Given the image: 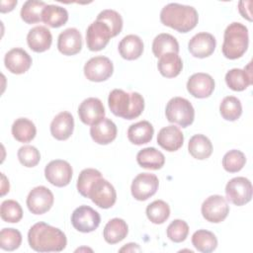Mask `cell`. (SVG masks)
Here are the masks:
<instances>
[{
  "mask_svg": "<svg viewBox=\"0 0 253 253\" xmlns=\"http://www.w3.org/2000/svg\"><path fill=\"white\" fill-rule=\"evenodd\" d=\"M87 198L101 209H110L117 201V193L109 181L100 177L91 184Z\"/></svg>",
  "mask_w": 253,
  "mask_h": 253,
  "instance_id": "obj_6",
  "label": "cell"
},
{
  "mask_svg": "<svg viewBox=\"0 0 253 253\" xmlns=\"http://www.w3.org/2000/svg\"><path fill=\"white\" fill-rule=\"evenodd\" d=\"M108 105L115 116L133 120L143 112L144 99L137 92L126 93L122 89H114L109 94Z\"/></svg>",
  "mask_w": 253,
  "mask_h": 253,
  "instance_id": "obj_3",
  "label": "cell"
},
{
  "mask_svg": "<svg viewBox=\"0 0 253 253\" xmlns=\"http://www.w3.org/2000/svg\"><path fill=\"white\" fill-rule=\"evenodd\" d=\"M78 116L85 125L93 126L99 123L105 117V108L102 101L94 97L85 99L78 107Z\"/></svg>",
  "mask_w": 253,
  "mask_h": 253,
  "instance_id": "obj_15",
  "label": "cell"
},
{
  "mask_svg": "<svg viewBox=\"0 0 253 253\" xmlns=\"http://www.w3.org/2000/svg\"><path fill=\"white\" fill-rule=\"evenodd\" d=\"M246 163L245 154L237 149H232L226 152L222 158V166L229 173L240 171Z\"/></svg>",
  "mask_w": 253,
  "mask_h": 253,
  "instance_id": "obj_40",
  "label": "cell"
},
{
  "mask_svg": "<svg viewBox=\"0 0 253 253\" xmlns=\"http://www.w3.org/2000/svg\"><path fill=\"white\" fill-rule=\"evenodd\" d=\"M117 126L108 118H104L99 123L93 125L90 128V135L92 139L96 143L102 145H106L114 141L117 137Z\"/></svg>",
  "mask_w": 253,
  "mask_h": 253,
  "instance_id": "obj_22",
  "label": "cell"
},
{
  "mask_svg": "<svg viewBox=\"0 0 253 253\" xmlns=\"http://www.w3.org/2000/svg\"><path fill=\"white\" fill-rule=\"evenodd\" d=\"M17 0H11V1H1V13H7L14 9V7L17 5Z\"/></svg>",
  "mask_w": 253,
  "mask_h": 253,
  "instance_id": "obj_46",
  "label": "cell"
},
{
  "mask_svg": "<svg viewBox=\"0 0 253 253\" xmlns=\"http://www.w3.org/2000/svg\"><path fill=\"white\" fill-rule=\"evenodd\" d=\"M154 133V128L152 125L147 121H140L135 124H132L127 129V138L128 140L135 144L141 145L148 143Z\"/></svg>",
  "mask_w": 253,
  "mask_h": 253,
  "instance_id": "obj_27",
  "label": "cell"
},
{
  "mask_svg": "<svg viewBox=\"0 0 253 253\" xmlns=\"http://www.w3.org/2000/svg\"><path fill=\"white\" fill-rule=\"evenodd\" d=\"M219 113L226 121H236L242 114V105L240 100L234 96L224 97L219 105Z\"/></svg>",
  "mask_w": 253,
  "mask_h": 253,
  "instance_id": "obj_36",
  "label": "cell"
},
{
  "mask_svg": "<svg viewBox=\"0 0 253 253\" xmlns=\"http://www.w3.org/2000/svg\"><path fill=\"white\" fill-rule=\"evenodd\" d=\"M184 142V134L176 126L162 127L157 134V143L166 151H177Z\"/></svg>",
  "mask_w": 253,
  "mask_h": 253,
  "instance_id": "obj_20",
  "label": "cell"
},
{
  "mask_svg": "<svg viewBox=\"0 0 253 253\" xmlns=\"http://www.w3.org/2000/svg\"><path fill=\"white\" fill-rule=\"evenodd\" d=\"M250 5H251V1H240L238 3V10L244 19L251 22L252 17H251V10L249 8Z\"/></svg>",
  "mask_w": 253,
  "mask_h": 253,
  "instance_id": "obj_45",
  "label": "cell"
},
{
  "mask_svg": "<svg viewBox=\"0 0 253 253\" xmlns=\"http://www.w3.org/2000/svg\"><path fill=\"white\" fill-rule=\"evenodd\" d=\"M159 180L151 173H140L132 181L130 191L132 197L137 201H146L158 190Z\"/></svg>",
  "mask_w": 253,
  "mask_h": 253,
  "instance_id": "obj_13",
  "label": "cell"
},
{
  "mask_svg": "<svg viewBox=\"0 0 253 253\" xmlns=\"http://www.w3.org/2000/svg\"><path fill=\"white\" fill-rule=\"evenodd\" d=\"M102 177V174L99 170L93 168H86L83 169L78 177L77 180V190L81 196L87 198L88 192L91 184L98 178Z\"/></svg>",
  "mask_w": 253,
  "mask_h": 253,
  "instance_id": "obj_42",
  "label": "cell"
},
{
  "mask_svg": "<svg viewBox=\"0 0 253 253\" xmlns=\"http://www.w3.org/2000/svg\"><path fill=\"white\" fill-rule=\"evenodd\" d=\"M143 42L136 35H127L122 39L118 49L121 56L126 60H134L143 52Z\"/></svg>",
  "mask_w": 253,
  "mask_h": 253,
  "instance_id": "obj_25",
  "label": "cell"
},
{
  "mask_svg": "<svg viewBox=\"0 0 253 253\" xmlns=\"http://www.w3.org/2000/svg\"><path fill=\"white\" fill-rule=\"evenodd\" d=\"M136 161L142 168L149 170L161 169L165 163L164 154L154 147H145L138 151Z\"/></svg>",
  "mask_w": 253,
  "mask_h": 253,
  "instance_id": "obj_26",
  "label": "cell"
},
{
  "mask_svg": "<svg viewBox=\"0 0 253 253\" xmlns=\"http://www.w3.org/2000/svg\"><path fill=\"white\" fill-rule=\"evenodd\" d=\"M152 52L155 57H160L161 55L173 52H179V43L175 37L170 34L162 33L156 36L152 42Z\"/></svg>",
  "mask_w": 253,
  "mask_h": 253,
  "instance_id": "obj_33",
  "label": "cell"
},
{
  "mask_svg": "<svg viewBox=\"0 0 253 253\" xmlns=\"http://www.w3.org/2000/svg\"><path fill=\"white\" fill-rule=\"evenodd\" d=\"M18 159L25 167H35L41 160L40 151L33 145H24L18 150Z\"/></svg>",
  "mask_w": 253,
  "mask_h": 253,
  "instance_id": "obj_44",
  "label": "cell"
},
{
  "mask_svg": "<svg viewBox=\"0 0 253 253\" xmlns=\"http://www.w3.org/2000/svg\"><path fill=\"white\" fill-rule=\"evenodd\" d=\"M100 222L101 216L99 212L89 206H80L76 208L71 214L73 227L83 233L94 231L98 228Z\"/></svg>",
  "mask_w": 253,
  "mask_h": 253,
  "instance_id": "obj_8",
  "label": "cell"
},
{
  "mask_svg": "<svg viewBox=\"0 0 253 253\" xmlns=\"http://www.w3.org/2000/svg\"><path fill=\"white\" fill-rule=\"evenodd\" d=\"M157 67L162 76L166 78H174L181 73L183 69V61L177 53L168 52L159 57Z\"/></svg>",
  "mask_w": 253,
  "mask_h": 253,
  "instance_id": "obj_29",
  "label": "cell"
},
{
  "mask_svg": "<svg viewBox=\"0 0 253 253\" xmlns=\"http://www.w3.org/2000/svg\"><path fill=\"white\" fill-rule=\"evenodd\" d=\"M11 130L13 137L22 143L32 141L37 134V128L35 124L27 118L17 119L13 123Z\"/></svg>",
  "mask_w": 253,
  "mask_h": 253,
  "instance_id": "obj_30",
  "label": "cell"
},
{
  "mask_svg": "<svg viewBox=\"0 0 253 253\" xmlns=\"http://www.w3.org/2000/svg\"><path fill=\"white\" fill-rule=\"evenodd\" d=\"M27 42L33 51L43 52L50 47L52 36L46 27L37 26L29 31L27 35Z\"/></svg>",
  "mask_w": 253,
  "mask_h": 253,
  "instance_id": "obj_23",
  "label": "cell"
},
{
  "mask_svg": "<svg viewBox=\"0 0 253 253\" xmlns=\"http://www.w3.org/2000/svg\"><path fill=\"white\" fill-rule=\"evenodd\" d=\"M248 43V29L239 22H233L224 31L222 54L228 59H237L245 53Z\"/></svg>",
  "mask_w": 253,
  "mask_h": 253,
  "instance_id": "obj_4",
  "label": "cell"
},
{
  "mask_svg": "<svg viewBox=\"0 0 253 253\" xmlns=\"http://www.w3.org/2000/svg\"><path fill=\"white\" fill-rule=\"evenodd\" d=\"M128 232V226L126 222L119 217L112 218L105 225L103 236L107 243L116 244L124 240Z\"/></svg>",
  "mask_w": 253,
  "mask_h": 253,
  "instance_id": "obj_28",
  "label": "cell"
},
{
  "mask_svg": "<svg viewBox=\"0 0 253 253\" xmlns=\"http://www.w3.org/2000/svg\"><path fill=\"white\" fill-rule=\"evenodd\" d=\"M111 38L109 27L101 21L96 20L87 28L86 44L91 51H99L105 48Z\"/></svg>",
  "mask_w": 253,
  "mask_h": 253,
  "instance_id": "obj_14",
  "label": "cell"
},
{
  "mask_svg": "<svg viewBox=\"0 0 253 253\" xmlns=\"http://www.w3.org/2000/svg\"><path fill=\"white\" fill-rule=\"evenodd\" d=\"M251 61L243 69L232 68L225 74V82L233 91H243L252 84Z\"/></svg>",
  "mask_w": 253,
  "mask_h": 253,
  "instance_id": "obj_24",
  "label": "cell"
},
{
  "mask_svg": "<svg viewBox=\"0 0 253 253\" xmlns=\"http://www.w3.org/2000/svg\"><path fill=\"white\" fill-rule=\"evenodd\" d=\"M114 71L110 58L100 55L90 58L84 65L85 77L93 82H103L109 79Z\"/></svg>",
  "mask_w": 253,
  "mask_h": 253,
  "instance_id": "obj_10",
  "label": "cell"
},
{
  "mask_svg": "<svg viewBox=\"0 0 253 253\" xmlns=\"http://www.w3.org/2000/svg\"><path fill=\"white\" fill-rule=\"evenodd\" d=\"M42 20L45 25L51 28H59L68 21V12L61 6L52 4L45 5L42 13Z\"/></svg>",
  "mask_w": 253,
  "mask_h": 253,
  "instance_id": "obj_32",
  "label": "cell"
},
{
  "mask_svg": "<svg viewBox=\"0 0 253 253\" xmlns=\"http://www.w3.org/2000/svg\"><path fill=\"white\" fill-rule=\"evenodd\" d=\"M192 244L198 251L210 253L215 250L217 246V239L211 231L199 229L195 231L192 236Z\"/></svg>",
  "mask_w": 253,
  "mask_h": 253,
  "instance_id": "obj_34",
  "label": "cell"
},
{
  "mask_svg": "<svg viewBox=\"0 0 253 253\" xmlns=\"http://www.w3.org/2000/svg\"><path fill=\"white\" fill-rule=\"evenodd\" d=\"M202 214L207 221L218 223L223 221L229 212V206L225 198L212 195L207 198L201 208Z\"/></svg>",
  "mask_w": 253,
  "mask_h": 253,
  "instance_id": "obj_9",
  "label": "cell"
},
{
  "mask_svg": "<svg viewBox=\"0 0 253 253\" xmlns=\"http://www.w3.org/2000/svg\"><path fill=\"white\" fill-rule=\"evenodd\" d=\"M120 251L121 252H123V251H126V252H128V251H131V252L132 251H140V248L135 243H128V244H126V246H124L123 248H121Z\"/></svg>",
  "mask_w": 253,
  "mask_h": 253,
  "instance_id": "obj_47",
  "label": "cell"
},
{
  "mask_svg": "<svg viewBox=\"0 0 253 253\" xmlns=\"http://www.w3.org/2000/svg\"><path fill=\"white\" fill-rule=\"evenodd\" d=\"M22 234L15 228H3L0 232V247L5 251H13L20 247Z\"/></svg>",
  "mask_w": 253,
  "mask_h": 253,
  "instance_id": "obj_41",
  "label": "cell"
},
{
  "mask_svg": "<svg viewBox=\"0 0 253 253\" xmlns=\"http://www.w3.org/2000/svg\"><path fill=\"white\" fill-rule=\"evenodd\" d=\"M53 202L52 192L44 186L35 187L27 197V207L34 214L45 213L51 209Z\"/></svg>",
  "mask_w": 253,
  "mask_h": 253,
  "instance_id": "obj_11",
  "label": "cell"
},
{
  "mask_svg": "<svg viewBox=\"0 0 253 253\" xmlns=\"http://www.w3.org/2000/svg\"><path fill=\"white\" fill-rule=\"evenodd\" d=\"M74 129V119L69 112L57 114L50 124V133L57 140L68 139Z\"/></svg>",
  "mask_w": 253,
  "mask_h": 253,
  "instance_id": "obj_21",
  "label": "cell"
},
{
  "mask_svg": "<svg viewBox=\"0 0 253 253\" xmlns=\"http://www.w3.org/2000/svg\"><path fill=\"white\" fill-rule=\"evenodd\" d=\"M214 85V80L210 74L198 72L188 79L187 90L193 97L204 99L211 95Z\"/></svg>",
  "mask_w": 253,
  "mask_h": 253,
  "instance_id": "obj_16",
  "label": "cell"
},
{
  "mask_svg": "<svg viewBox=\"0 0 253 253\" xmlns=\"http://www.w3.org/2000/svg\"><path fill=\"white\" fill-rule=\"evenodd\" d=\"M160 21L164 26L172 28L179 33H188L197 26L199 15L192 6L169 3L162 8Z\"/></svg>",
  "mask_w": 253,
  "mask_h": 253,
  "instance_id": "obj_2",
  "label": "cell"
},
{
  "mask_svg": "<svg viewBox=\"0 0 253 253\" xmlns=\"http://www.w3.org/2000/svg\"><path fill=\"white\" fill-rule=\"evenodd\" d=\"M28 242L37 252H60L66 247L67 239L59 228L40 221L30 228Z\"/></svg>",
  "mask_w": 253,
  "mask_h": 253,
  "instance_id": "obj_1",
  "label": "cell"
},
{
  "mask_svg": "<svg viewBox=\"0 0 253 253\" xmlns=\"http://www.w3.org/2000/svg\"><path fill=\"white\" fill-rule=\"evenodd\" d=\"M146 216L154 224L164 223L170 216V208L162 200H156L146 208Z\"/></svg>",
  "mask_w": 253,
  "mask_h": 253,
  "instance_id": "obj_37",
  "label": "cell"
},
{
  "mask_svg": "<svg viewBox=\"0 0 253 253\" xmlns=\"http://www.w3.org/2000/svg\"><path fill=\"white\" fill-rule=\"evenodd\" d=\"M225 196L231 204L241 207L252 199V184L245 177L230 179L225 186Z\"/></svg>",
  "mask_w": 253,
  "mask_h": 253,
  "instance_id": "obj_7",
  "label": "cell"
},
{
  "mask_svg": "<svg viewBox=\"0 0 253 253\" xmlns=\"http://www.w3.org/2000/svg\"><path fill=\"white\" fill-rule=\"evenodd\" d=\"M0 215L5 222L16 223L22 219L23 210L17 201L5 200L1 204Z\"/></svg>",
  "mask_w": 253,
  "mask_h": 253,
  "instance_id": "obj_39",
  "label": "cell"
},
{
  "mask_svg": "<svg viewBox=\"0 0 253 253\" xmlns=\"http://www.w3.org/2000/svg\"><path fill=\"white\" fill-rule=\"evenodd\" d=\"M96 20L105 23L109 27V29L111 31L112 38L118 36L122 32L123 18L115 10H111V9L103 10L102 12L99 13Z\"/></svg>",
  "mask_w": 253,
  "mask_h": 253,
  "instance_id": "obj_38",
  "label": "cell"
},
{
  "mask_svg": "<svg viewBox=\"0 0 253 253\" xmlns=\"http://www.w3.org/2000/svg\"><path fill=\"white\" fill-rule=\"evenodd\" d=\"M73 170L71 165L61 159L50 161L44 168V176L47 182L55 187L67 186L72 178Z\"/></svg>",
  "mask_w": 253,
  "mask_h": 253,
  "instance_id": "obj_12",
  "label": "cell"
},
{
  "mask_svg": "<svg viewBox=\"0 0 253 253\" xmlns=\"http://www.w3.org/2000/svg\"><path fill=\"white\" fill-rule=\"evenodd\" d=\"M188 150L194 158L204 160L211 155L212 144L206 135L195 134L189 140Z\"/></svg>",
  "mask_w": 253,
  "mask_h": 253,
  "instance_id": "obj_31",
  "label": "cell"
},
{
  "mask_svg": "<svg viewBox=\"0 0 253 253\" xmlns=\"http://www.w3.org/2000/svg\"><path fill=\"white\" fill-rule=\"evenodd\" d=\"M43 1L29 0L24 3L21 8V18L27 24H36L40 23L42 20V13L45 7Z\"/></svg>",
  "mask_w": 253,
  "mask_h": 253,
  "instance_id": "obj_35",
  "label": "cell"
},
{
  "mask_svg": "<svg viewBox=\"0 0 253 253\" xmlns=\"http://www.w3.org/2000/svg\"><path fill=\"white\" fill-rule=\"evenodd\" d=\"M5 67L13 74H23L27 72L32 65V57L29 53L20 47L10 49L4 57Z\"/></svg>",
  "mask_w": 253,
  "mask_h": 253,
  "instance_id": "obj_18",
  "label": "cell"
},
{
  "mask_svg": "<svg viewBox=\"0 0 253 253\" xmlns=\"http://www.w3.org/2000/svg\"><path fill=\"white\" fill-rule=\"evenodd\" d=\"M189 234V225L185 220L175 219L167 227L168 238L175 242L180 243L184 241Z\"/></svg>",
  "mask_w": 253,
  "mask_h": 253,
  "instance_id": "obj_43",
  "label": "cell"
},
{
  "mask_svg": "<svg viewBox=\"0 0 253 253\" xmlns=\"http://www.w3.org/2000/svg\"><path fill=\"white\" fill-rule=\"evenodd\" d=\"M215 38L210 33H198L189 41L188 49L191 54L198 58H205L211 55L215 49Z\"/></svg>",
  "mask_w": 253,
  "mask_h": 253,
  "instance_id": "obj_17",
  "label": "cell"
},
{
  "mask_svg": "<svg viewBox=\"0 0 253 253\" xmlns=\"http://www.w3.org/2000/svg\"><path fill=\"white\" fill-rule=\"evenodd\" d=\"M165 115L168 122L187 127L194 122L195 110L189 100L182 97H174L167 103Z\"/></svg>",
  "mask_w": 253,
  "mask_h": 253,
  "instance_id": "obj_5",
  "label": "cell"
},
{
  "mask_svg": "<svg viewBox=\"0 0 253 253\" xmlns=\"http://www.w3.org/2000/svg\"><path fill=\"white\" fill-rule=\"evenodd\" d=\"M57 48L64 55H74L82 48V36L76 28L61 32L57 40Z\"/></svg>",
  "mask_w": 253,
  "mask_h": 253,
  "instance_id": "obj_19",
  "label": "cell"
}]
</instances>
